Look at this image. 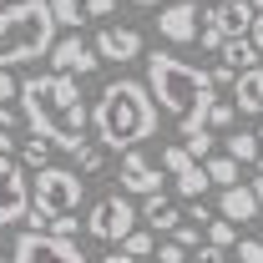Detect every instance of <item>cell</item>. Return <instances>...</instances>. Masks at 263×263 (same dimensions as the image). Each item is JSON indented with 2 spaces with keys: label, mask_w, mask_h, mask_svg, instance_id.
<instances>
[{
  "label": "cell",
  "mask_w": 263,
  "mask_h": 263,
  "mask_svg": "<svg viewBox=\"0 0 263 263\" xmlns=\"http://www.w3.org/2000/svg\"><path fill=\"white\" fill-rule=\"evenodd\" d=\"M15 97H21L26 127H31L35 137H46L56 152H76L81 142H91V137H86V132H91V106H86L81 86H76L71 76H56V71L26 76Z\"/></svg>",
  "instance_id": "6da1fadb"
},
{
  "label": "cell",
  "mask_w": 263,
  "mask_h": 263,
  "mask_svg": "<svg viewBox=\"0 0 263 263\" xmlns=\"http://www.w3.org/2000/svg\"><path fill=\"white\" fill-rule=\"evenodd\" d=\"M157 127H162V111H157V101L147 91V81L117 76L91 101V132H97L101 147H111V152H132V147L152 142Z\"/></svg>",
  "instance_id": "7a4b0ae2"
},
{
  "label": "cell",
  "mask_w": 263,
  "mask_h": 263,
  "mask_svg": "<svg viewBox=\"0 0 263 263\" xmlns=\"http://www.w3.org/2000/svg\"><path fill=\"white\" fill-rule=\"evenodd\" d=\"M147 91L157 101V111L172 117L182 132H197L208 122V106L218 101V91L208 86V71H197L193 61H182L172 51H152L147 56Z\"/></svg>",
  "instance_id": "3957f363"
},
{
  "label": "cell",
  "mask_w": 263,
  "mask_h": 263,
  "mask_svg": "<svg viewBox=\"0 0 263 263\" xmlns=\"http://www.w3.org/2000/svg\"><path fill=\"white\" fill-rule=\"evenodd\" d=\"M56 41H61V31H56L46 0H15V5H0V71L51 56Z\"/></svg>",
  "instance_id": "277c9868"
},
{
  "label": "cell",
  "mask_w": 263,
  "mask_h": 263,
  "mask_svg": "<svg viewBox=\"0 0 263 263\" xmlns=\"http://www.w3.org/2000/svg\"><path fill=\"white\" fill-rule=\"evenodd\" d=\"M86 202V182L76 167H41L31 177V228L51 223V218H76Z\"/></svg>",
  "instance_id": "5b68a950"
},
{
  "label": "cell",
  "mask_w": 263,
  "mask_h": 263,
  "mask_svg": "<svg viewBox=\"0 0 263 263\" xmlns=\"http://www.w3.org/2000/svg\"><path fill=\"white\" fill-rule=\"evenodd\" d=\"M137 228H142V218H137V202L127 193H106L86 208V233L97 243H127V233Z\"/></svg>",
  "instance_id": "8992f818"
},
{
  "label": "cell",
  "mask_w": 263,
  "mask_h": 263,
  "mask_svg": "<svg viewBox=\"0 0 263 263\" xmlns=\"http://www.w3.org/2000/svg\"><path fill=\"white\" fill-rule=\"evenodd\" d=\"M253 31V5L248 0H228V5H208L202 15H197V41L208 46V51H223L228 41Z\"/></svg>",
  "instance_id": "52a82bcc"
},
{
  "label": "cell",
  "mask_w": 263,
  "mask_h": 263,
  "mask_svg": "<svg viewBox=\"0 0 263 263\" xmlns=\"http://www.w3.org/2000/svg\"><path fill=\"white\" fill-rule=\"evenodd\" d=\"M10 263H91L81 253V243L71 238H51V233H21L15 248H10Z\"/></svg>",
  "instance_id": "ba28073f"
},
{
  "label": "cell",
  "mask_w": 263,
  "mask_h": 263,
  "mask_svg": "<svg viewBox=\"0 0 263 263\" xmlns=\"http://www.w3.org/2000/svg\"><path fill=\"white\" fill-rule=\"evenodd\" d=\"M31 218V172L15 157H0V228H15Z\"/></svg>",
  "instance_id": "9c48e42d"
},
{
  "label": "cell",
  "mask_w": 263,
  "mask_h": 263,
  "mask_svg": "<svg viewBox=\"0 0 263 263\" xmlns=\"http://www.w3.org/2000/svg\"><path fill=\"white\" fill-rule=\"evenodd\" d=\"M162 162H152L142 147H132V152H122V172H117V182H122V193L127 197H152L162 193Z\"/></svg>",
  "instance_id": "30bf717a"
},
{
  "label": "cell",
  "mask_w": 263,
  "mask_h": 263,
  "mask_svg": "<svg viewBox=\"0 0 263 263\" xmlns=\"http://www.w3.org/2000/svg\"><path fill=\"white\" fill-rule=\"evenodd\" d=\"M157 35L162 41H172V46H187V41H197V5L193 0H167L162 10H157Z\"/></svg>",
  "instance_id": "8fae6325"
},
{
  "label": "cell",
  "mask_w": 263,
  "mask_h": 263,
  "mask_svg": "<svg viewBox=\"0 0 263 263\" xmlns=\"http://www.w3.org/2000/svg\"><path fill=\"white\" fill-rule=\"evenodd\" d=\"M91 51H97V61H142V35L132 31V26H101L97 41H91Z\"/></svg>",
  "instance_id": "7c38bea8"
},
{
  "label": "cell",
  "mask_w": 263,
  "mask_h": 263,
  "mask_svg": "<svg viewBox=\"0 0 263 263\" xmlns=\"http://www.w3.org/2000/svg\"><path fill=\"white\" fill-rule=\"evenodd\" d=\"M51 66H56V76H71V81H76V76H91L101 61H97V51H91L81 35H61V41L51 46Z\"/></svg>",
  "instance_id": "4fadbf2b"
},
{
  "label": "cell",
  "mask_w": 263,
  "mask_h": 263,
  "mask_svg": "<svg viewBox=\"0 0 263 263\" xmlns=\"http://www.w3.org/2000/svg\"><path fill=\"white\" fill-rule=\"evenodd\" d=\"M258 213H263L258 197H253V187H243V182L218 193V218H228L233 228H238V223H258Z\"/></svg>",
  "instance_id": "5bb4252c"
},
{
  "label": "cell",
  "mask_w": 263,
  "mask_h": 263,
  "mask_svg": "<svg viewBox=\"0 0 263 263\" xmlns=\"http://www.w3.org/2000/svg\"><path fill=\"white\" fill-rule=\"evenodd\" d=\"M137 218H142V223H147L152 233H172L177 223H182V208H177V202H172L167 193H152V197H142Z\"/></svg>",
  "instance_id": "9a60e30c"
},
{
  "label": "cell",
  "mask_w": 263,
  "mask_h": 263,
  "mask_svg": "<svg viewBox=\"0 0 263 263\" xmlns=\"http://www.w3.org/2000/svg\"><path fill=\"white\" fill-rule=\"evenodd\" d=\"M233 106H238V117H258L263 111V66L238 71V81H233Z\"/></svg>",
  "instance_id": "2e32d148"
},
{
  "label": "cell",
  "mask_w": 263,
  "mask_h": 263,
  "mask_svg": "<svg viewBox=\"0 0 263 263\" xmlns=\"http://www.w3.org/2000/svg\"><path fill=\"white\" fill-rule=\"evenodd\" d=\"M223 152L243 167V162H258L263 157V142H258V132H228V137H223Z\"/></svg>",
  "instance_id": "e0dca14e"
},
{
  "label": "cell",
  "mask_w": 263,
  "mask_h": 263,
  "mask_svg": "<svg viewBox=\"0 0 263 263\" xmlns=\"http://www.w3.org/2000/svg\"><path fill=\"white\" fill-rule=\"evenodd\" d=\"M218 56H223V66H228V71H253V66H258V46H253L248 35H238V41H228Z\"/></svg>",
  "instance_id": "ac0fdd59"
},
{
  "label": "cell",
  "mask_w": 263,
  "mask_h": 263,
  "mask_svg": "<svg viewBox=\"0 0 263 263\" xmlns=\"http://www.w3.org/2000/svg\"><path fill=\"white\" fill-rule=\"evenodd\" d=\"M51 157H56V147L46 142V137H21V167L26 172H41V167H51Z\"/></svg>",
  "instance_id": "d6986e66"
},
{
  "label": "cell",
  "mask_w": 263,
  "mask_h": 263,
  "mask_svg": "<svg viewBox=\"0 0 263 263\" xmlns=\"http://www.w3.org/2000/svg\"><path fill=\"white\" fill-rule=\"evenodd\" d=\"M21 127H26V117L15 106H0V157H15L21 152Z\"/></svg>",
  "instance_id": "ffe728a7"
},
{
  "label": "cell",
  "mask_w": 263,
  "mask_h": 263,
  "mask_svg": "<svg viewBox=\"0 0 263 263\" xmlns=\"http://www.w3.org/2000/svg\"><path fill=\"white\" fill-rule=\"evenodd\" d=\"M202 172H208V182H218V193H223V187H238V172H243V167L233 162L228 152H213V157L202 162Z\"/></svg>",
  "instance_id": "44dd1931"
},
{
  "label": "cell",
  "mask_w": 263,
  "mask_h": 263,
  "mask_svg": "<svg viewBox=\"0 0 263 263\" xmlns=\"http://www.w3.org/2000/svg\"><path fill=\"white\" fill-rule=\"evenodd\" d=\"M208 187H213V182H208L202 162H193L187 172H177V177H172V193H177V197H187V202H197V197L208 193Z\"/></svg>",
  "instance_id": "7402d4cb"
},
{
  "label": "cell",
  "mask_w": 263,
  "mask_h": 263,
  "mask_svg": "<svg viewBox=\"0 0 263 263\" xmlns=\"http://www.w3.org/2000/svg\"><path fill=\"white\" fill-rule=\"evenodd\" d=\"M51 5V21H56V31H81V21H86V10H81V0H46Z\"/></svg>",
  "instance_id": "603a6c76"
},
{
  "label": "cell",
  "mask_w": 263,
  "mask_h": 263,
  "mask_svg": "<svg viewBox=\"0 0 263 263\" xmlns=\"http://www.w3.org/2000/svg\"><path fill=\"white\" fill-rule=\"evenodd\" d=\"M238 238H243V233L233 228L228 218H213V223L202 228V243H213V248H223V253H228V248H238Z\"/></svg>",
  "instance_id": "cb8c5ba5"
},
{
  "label": "cell",
  "mask_w": 263,
  "mask_h": 263,
  "mask_svg": "<svg viewBox=\"0 0 263 263\" xmlns=\"http://www.w3.org/2000/svg\"><path fill=\"white\" fill-rule=\"evenodd\" d=\"M122 253H127V258H152V253H157V233L152 228H137V233H127V243H122Z\"/></svg>",
  "instance_id": "d4e9b609"
},
{
  "label": "cell",
  "mask_w": 263,
  "mask_h": 263,
  "mask_svg": "<svg viewBox=\"0 0 263 263\" xmlns=\"http://www.w3.org/2000/svg\"><path fill=\"white\" fill-rule=\"evenodd\" d=\"M182 147L193 152V162H208V157H213V147H218V137H213L208 127H197V132H182Z\"/></svg>",
  "instance_id": "484cf974"
},
{
  "label": "cell",
  "mask_w": 263,
  "mask_h": 263,
  "mask_svg": "<svg viewBox=\"0 0 263 263\" xmlns=\"http://www.w3.org/2000/svg\"><path fill=\"white\" fill-rule=\"evenodd\" d=\"M71 157H76V172L91 177V172H101V162H106V147H101V142H81Z\"/></svg>",
  "instance_id": "4316f807"
},
{
  "label": "cell",
  "mask_w": 263,
  "mask_h": 263,
  "mask_svg": "<svg viewBox=\"0 0 263 263\" xmlns=\"http://www.w3.org/2000/svg\"><path fill=\"white\" fill-rule=\"evenodd\" d=\"M187 167H193V152H187L182 142H167V147H162V172L177 177V172H187Z\"/></svg>",
  "instance_id": "83f0119b"
},
{
  "label": "cell",
  "mask_w": 263,
  "mask_h": 263,
  "mask_svg": "<svg viewBox=\"0 0 263 263\" xmlns=\"http://www.w3.org/2000/svg\"><path fill=\"white\" fill-rule=\"evenodd\" d=\"M233 122H238V106H233V101H213L202 127H208V132H223V127H233Z\"/></svg>",
  "instance_id": "f1b7e54d"
},
{
  "label": "cell",
  "mask_w": 263,
  "mask_h": 263,
  "mask_svg": "<svg viewBox=\"0 0 263 263\" xmlns=\"http://www.w3.org/2000/svg\"><path fill=\"white\" fill-rule=\"evenodd\" d=\"M167 238H172V243H177V248H187V253H193V248H202V233H197L193 223H177V228L167 233Z\"/></svg>",
  "instance_id": "f546056e"
},
{
  "label": "cell",
  "mask_w": 263,
  "mask_h": 263,
  "mask_svg": "<svg viewBox=\"0 0 263 263\" xmlns=\"http://www.w3.org/2000/svg\"><path fill=\"white\" fill-rule=\"evenodd\" d=\"M213 218H218V213H213V208H208V202H187V213H182V223H193L197 233L208 228V223H213Z\"/></svg>",
  "instance_id": "4dcf8cb0"
},
{
  "label": "cell",
  "mask_w": 263,
  "mask_h": 263,
  "mask_svg": "<svg viewBox=\"0 0 263 263\" xmlns=\"http://www.w3.org/2000/svg\"><path fill=\"white\" fill-rule=\"evenodd\" d=\"M81 10H86V21H106V15H117V0H81Z\"/></svg>",
  "instance_id": "1f68e13d"
},
{
  "label": "cell",
  "mask_w": 263,
  "mask_h": 263,
  "mask_svg": "<svg viewBox=\"0 0 263 263\" xmlns=\"http://www.w3.org/2000/svg\"><path fill=\"white\" fill-rule=\"evenodd\" d=\"M238 263H263V243L258 238H238Z\"/></svg>",
  "instance_id": "d6a6232c"
},
{
  "label": "cell",
  "mask_w": 263,
  "mask_h": 263,
  "mask_svg": "<svg viewBox=\"0 0 263 263\" xmlns=\"http://www.w3.org/2000/svg\"><path fill=\"white\" fill-rule=\"evenodd\" d=\"M152 258H157V263H187V248H177V243L167 238V243H157V253H152Z\"/></svg>",
  "instance_id": "836d02e7"
},
{
  "label": "cell",
  "mask_w": 263,
  "mask_h": 263,
  "mask_svg": "<svg viewBox=\"0 0 263 263\" xmlns=\"http://www.w3.org/2000/svg\"><path fill=\"white\" fill-rule=\"evenodd\" d=\"M187 263H228V253H223V248H213V243H202V248L187 253Z\"/></svg>",
  "instance_id": "e575fe53"
},
{
  "label": "cell",
  "mask_w": 263,
  "mask_h": 263,
  "mask_svg": "<svg viewBox=\"0 0 263 263\" xmlns=\"http://www.w3.org/2000/svg\"><path fill=\"white\" fill-rule=\"evenodd\" d=\"M228 81H238V71H228L223 61H218L213 71H208V86H213V91H218V86H228Z\"/></svg>",
  "instance_id": "d590c367"
},
{
  "label": "cell",
  "mask_w": 263,
  "mask_h": 263,
  "mask_svg": "<svg viewBox=\"0 0 263 263\" xmlns=\"http://www.w3.org/2000/svg\"><path fill=\"white\" fill-rule=\"evenodd\" d=\"M15 91H21V86L10 81V71H0V106H10V101H15Z\"/></svg>",
  "instance_id": "8d00e7d4"
},
{
  "label": "cell",
  "mask_w": 263,
  "mask_h": 263,
  "mask_svg": "<svg viewBox=\"0 0 263 263\" xmlns=\"http://www.w3.org/2000/svg\"><path fill=\"white\" fill-rule=\"evenodd\" d=\"M248 41H253V46H258V51H263V10H258V15H253V31H248Z\"/></svg>",
  "instance_id": "74e56055"
},
{
  "label": "cell",
  "mask_w": 263,
  "mask_h": 263,
  "mask_svg": "<svg viewBox=\"0 0 263 263\" xmlns=\"http://www.w3.org/2000/svg\"><path fill=\"white\" fill-rule=\"evenodd\" d=\"M101 263H142V258H127V253L117 248V253H106V258H101Z\"/></svg>",
  "instance_id": "f35d334b"
},
{
  "label": "cell",
  "mask_w": 263,
  "mask_h": 263,
  "mask_svg": "<svg viewBox=\"0 0 263 263\" xmlns=\"http://www.w3.org/2000/svg\"><path fill=\"white\" fill-rule=\"evenodd\" d=\"M248 187H253V197H258V208H263V177H253Z\"/></svg>",
  "instance_id": "ab89813d"
},
{
  "label": "cell",
  "mask_w": 263,
  "mask_h": 263,
  "mask_svg": "<svg viewBox=\"0 0 263 263\" xmlns=\"http://www.w3.org/2000/svg\"><path fill=\"white\" fill-rule=\"evenodd\" d=\"M132 5H167V0H132Z\"/></svg>",
  "instance_id": "60d3db41"
},
{
  "label": "cell",
  "mask_w": 263,
  "mask_h": 263,
  "mask_svg": "<svg viewBox=\"0 0 263 263\" xmlns=\"http://www.w3.org/2000/svg\"><path fill=\"white\" fill-rule=\"evenodd\" d=\"M248 5H253V15H258V10H263V0H248Z\"/></svg>",
  "instance_id": "b9f144b4"
},
{
  "label": "cell",
  "mask_w": 263,
  "mask_h": 263,
  "mask_svg": "<svg viewBox=\"0 0 263 263\" xmlns=\"http://www.w3.org/2000/svg\"><path fill=\"white\" fill-rule=\"evenodd\" d=\"M253 167H258V177H263V157H258V162H253Z\"/></svg>",
  "instance_id": "7bdbcfd3"
},
{
  "label": "cell",
  "mask_w": 263,
  "mask_h": 263,
  "mask_svg": "<svg viewBox=\"0 0 263 263\" xmlns=\"http://www.w3.org/2000/svg\"><path fill=\"white\" fill-rule=\"evenodd\" d=\"M208 5H228V0H208Z\"/></svg>",
  "instance_id": "ee69618b"
},
{
  "label": "cell",
  "mask_w": 263,
  "mask_h": 263,
  "mask_svg": "<svg viewBox=\"0 0 263 263\" xmlns=\"http://www.w3.org/2000/svg\"><path fill=\"white\" fill-rule=\"evenodd\" d=\"M258 142H263V127H258Z\"/></svg>",
  "instance_id": "f6af8a7d"
},
{
  "label": "cell",
  "mask_w": 263,
  "mask_h": 263,
  "mask_svg": "<svg viewBox=\"0 0 263 263\" xmlns=\"http://www.w3.org/2000/svg\"><path fill=\"white\" fill-rule=\"evenodd\" d=\"M258 243H263V233H258Z\"/></svg>",
  "instance_id": "bcb514c9"
}]
</instances>
